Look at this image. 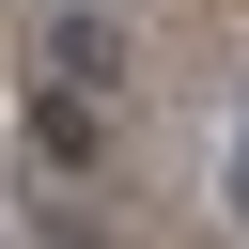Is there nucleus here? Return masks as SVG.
Segmentation results:
<instances>
[{"label": "nucleus", "mask_w": 249, "mask_h": 249, "mask_svg": "<svg viewBox=\"0 0 249 249\" xmlns=\"http://www.w3.org/2000/svg\"><path fill=\"white\" fill-rule=\"evenodd\" d=\"M218 202H233V218H249V124H233V140H218Z\"/></svg>", "instance_id": "3"}, {"label": "nucleus", "mask_w": 249, "mask_h": 249, "mask_svg": "<svg viewBox=\"0 0 249 249\" xmlns=\"http://www.w3.org/2000/svg\"><path fill=\"white\" fill-rule=\"evenodd\" d=\"M47 78H62V93H109V78H124V16H109V0H62V16H47Z\"/></svg>", "instance_id": "1"}, {"label": "nucleus", "mask_w": 249, "mask_h": 249, "mask_svg": "<svg viewBox=\"0 0 249 249\" xmlns=\"http://www.w3.org/2000/svg\"><path fill=\"white\" fill-rule=\"evenodd\" d=\"M31 156H47V171H93V93L47 78V93H31Z\"/></svg>", "instance_id": "2"}]
</instances>
